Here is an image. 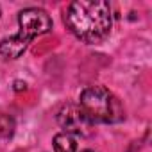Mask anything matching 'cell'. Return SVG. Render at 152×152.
Returning <instances> with one entry per match:
<instances>
[{
    "instance_id": "52a82bcc",
    "label": "cell",
    "mask_w": 152,
    "mask_h": 152,
    "mask_svg": "<svg viewBox=\"0 0 152 152\" xmlns=\"http://www.w3.org/2000/svg\"><path fill=\"white\" fill-rule=\"evenodd\" d=\"M25 88H27L25 83H22V81H16V83H15V90H16V91H22V90H25Z\"/></svg>"
},
{
    "instance_id": "3957f363",
    "label": "cell",
    "mask_w": 152,
    "mask_h": 152,
    "mask_svg": "<svg viewBox=\"0 0 152 152\" xmlns=\"http://www.w3.org/2000/svg\"><path fill=\"white\" fill-rule=\"evenodd\" d=\"M79 106L91 124H118L125 118L122 102L104 86H90L83 90Z\"/></svg>"
},
{
    "instance_id": "5b68a950",
    "label": "cell",
    "mask_w": 152,
    "mask_h": 152,
    "mask_svg": "<svg viewBox=\"0 0 152 152\" xmlns=\"http://www.w3.org/2000/svg\"><path fill=\"white\" fill-rule=\"evenodd\" d=\"M52 145H54V152H77V141L72 134H66V132L56 134L52 140Z\"/></svg>"
},
{
    "instance_id": "277c9868",
    "label": "cell",
    "mask_w": 152,
    "mask_h": 152,
    "mask_svg": "<svg viewBox=\"0 0 152 152\" xmlns=\"http://www.w3.org/2000/svg\"><path fill=\"white\" fill-rule=\"evenodd\" d=\"M57 124L61 125L63 132L72 134V136H88L93 127V124L88 120L81 106L73 102H66L59 107Z\"/></svg>"
},
{
    "instance_id": "7a4b0ae2",
    "label": "cell",
    "mask_w": 152,
    "mask_h": 152,
    "mask_svg": "<svg viewBox=\"0 0 152 152\" xmlns=\"http://www.w3.org/2000/svg\"><path fill=\"white\" fill-rule=\"evenodd\" d=\"M20 31L0 41V56L4 59H18L29 47V43L52 31V18L41 7H27L18 13Z\"/></svg>"
},
{
    "instance_id": "ba28073f",
    "label": "cell",
    "mask_w": 152,
    "mask_h": 152,
    "mask_svg": "<svg viewBox=\"0 0 152 152\" xmlns=\"http://www.w3.org/2000/svg\"><path fill=\"white\" fill-rule=\"evenodd\" d=\"M83 152H95V150H83Z\"/></svg>"
},
{
    "instance_id": "6da1fadb",
    "label": "cell",
    "mask_w": 152,
    "mask_h": 152,
    "mask_svg": "<svg viewBox=\"0 0 152 152\" xmlns=\"http://www.w3.org/2000/svg\"><path fill=\"white\" fill-rule=\"evenodd\" d=\"M64 23L77 39L88 45L100 43L113 27L111 7L106 0H75L66 9Z\"/></svg>"
},
{
    "instance_id": "8992f818",
    "label": "cell",
    "mask_w": 152,
    "mask_h": 152,
    "mask_svg": "<svg viewBox=\"0 0 152 152\" xmlns=\"http://www.w3.org/2000/svg\"><path fill=\"white\" fill-rule=\"evenodd\" d=\"M15 131H16V120L11 115L2 113L0 115V138L9 140L15 136Z\"/></svg>"
}]
</instances>
